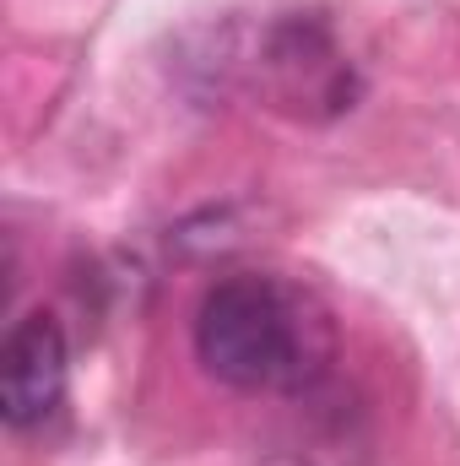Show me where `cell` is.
<instances>
[{
	"label": "cell",
	"mask_w": 460,
	"mask_h": 466,
	"mask_svg": "<svg viewBox=\"0 0 460 466\" xmlns=\"http://www.w3.org/2000/svg\"><path fill=\"white\" fill-rule=\"evenodd\" d=\"M325 320L276 277L238 271L206 288L195 309V358L233 390H298L325 369Z\"/></svg>",
	"instance_id": "1"
},
{
	"label": "cell",
	"mask_w": 460,
	"mask_h": 466,
	"mask_svg": "<svg viewBox=\"0 0 460 466\" xmlns=\"http://www.w3.org/2000/svg\"><path fill=\"white\" fill-rule=\"evenodd\" d=\"M255 76L265 87V98H276L282 109L304 119H325L352 109V66L346 55L336 49L331 27L320 16H282L265 27L260 38V55H255Z\"/></svg>",
	"instance_id": "2"
},
{
	"label": "cell",
	"mask_w": 460,
	"mask_h": 466,
	"mask_svg": "<svg viewBox=\"0 0 460 466\" xmlns=\"http://www.w3.org/2000/svg\"><path fill=\"white\" fill-rule=\"evenodd\" d=\"M71 348L49 309H33L11 326L0 352V418L5 429H38L65 396Z\"/></svg>",
	"instance_id": "3"
}]
</instances>
